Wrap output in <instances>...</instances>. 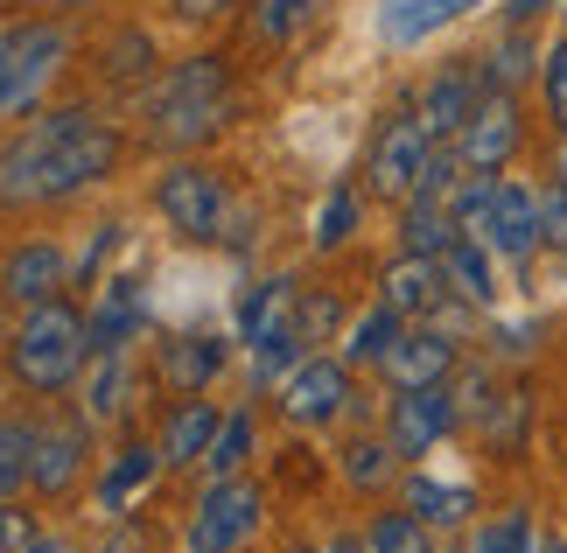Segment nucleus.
Returning <instances> with one entry per match:
<instances>
[{
    "mask_svg": "<svg viewBox=\"0 0 567 553\" xmlns=\"http://www.w3.org/2000/svg\"><path fill=\"white\" fill-rule=\"evenodd\" d=\"M126 162V134L99 105H56L0 141V211H50L113 183Z\"/></svg>",
    "mask_w": 567,
    "mask_h": 553,
    "instance_id": "obj_1",
    "label": "nucleus"
},
{
    "mask_svg": "<svg viewBox=\"0 0 567 553\" xmlns=\"http://www.w3.org/2000/svg\"><path fill=\"white\" fill-rule=\"evenodd\" d=\"M141 120H147V141L155 147H176V154L204 147L210 134L231 126V63L217 50L168 63L155 78V92H147V105H141Z\"/></svg>",
    "mask_w": 567,
    "mask_h": 553,
    "instance_id": "obj_2",
    "label": "nucleus"
},
{
    "mask_svg": "<svg viewBox=\"0 0 567 553\" xmlns=\"http://www.w3.org/2000/svg\"><path fill=\"white\" fill-rule=\"evenodd\" d=\"M84 365H92V316H78L71 301L29 308L8 337V379L35 400H56V392H78Z\"/></svg>",
    "mask_w": 567,
    "mask_h": 553,
    "instance_id": "obj_3",
    "label": "nucleus"
},
{
    "mask_svg": "<svg viewBox=\"0 0 567 553\" xmlns=\"http://www.w3.org/2000/svg\"><path fill=\"white\" fill-rule=\"evenodd\" d=\"M155 211H162V225L189 238V246H231V225H238V196L225 183V168H210V162H196V154H183V162H168L155 175Z\"/></svg>",
    "mask_w": 567,
    "mask_h": 553,
    "instance_id": "obj_4",
    "label": "nucleus"
},
{
    "mask_svg": "<svg viewBox=\"0 0 567 553\" xmlns=\"http://www.w3.org/2000/svg\"><path fill=\"white\" fill-rule=\"evenodd\" d=\"M71 57V29L63 21H14L0 29V126L29 120Z\"/></svg>",
    "mask_w": 567,
    "mask_h": 553,
    "instance_id": "obj_5",
    "label": "nucleus"
},
{
    "mask_svg": "<svg viewBox=\"0 0 567 553\" xmlns=\"http://www.w3.org/2000/svg\"><path fill=\"white\" fill-rule=\"evenodd\" d=\"M358 365L343 358V350H309L288 379H280V420L301 434H322V428H337L343 413H351L358 400Z\"/></svg>",
    "mask_w": 567,
    "mask_h": 553,
    "instance_id": "obj_6",
    "label": "nucleus"
},
{
    "mask_svg": "<svg viewBox=\"0 0 567 553\" xmlns=\"http://www.w3.org/2000/svg\"><path fill=\"white\" fill-rule=\"evenodd\" d=\"M267 525V491L252 477H210L189 512V553H238Z\"/></svg>",
    "mask_w": 567,
    "mask_h": 553,
    "instance_id": "obj_7",
    "label": "nucleus"
},
{
    "mask_svg": "<svg viewBox=\"0 0 567 553\" xmlns=\"http://www.w3.org/2000/svg\"><path fill=\"white\" fill-rule=\"evenodd\" d=\"M92 441L99 428L84 420V407H63V413H35V455H29V491L63 504L92 470Z\"/></svg>",
    "mask_w": 567,
    "mask_h": 553,
    "instance_id": "obj_8",
    "label": "nucleus"
},
{
    "mask_svg": "<svg viewBox=\"0 0 567 553\" xmlns=\"http://www.w3.org/2000/svg\"><path fill=\"white\" fill-rule=\"evenodd\" d=\"M434 141L421 113H392L379 134H372V154H364V190L385 196V204H413L421 196V175L434 162Z\"/></svg>",
    "mask_w": 567,
    "mask_h": 553,
    "instance_id": "obj_9",
    "label": "nucleus"
},
{
    "mask_svg": "<svg viewBox=\"0 0 567 553\" xmlns=\"http://www.w3.org/2000/svg\"><path fill=\"white\" fill-rule=\"evenodd\" d=\"M71 253L56 246V238H14L8 253H0V301L8 308H50L63 301V287H71Z\"/></svg>",
    "mask_w": 567,
    "mask_h": 553,
    "instance_id": "obj_10",
    "label": "nucleus"
},
{
    "mask_svg": "<svg viewBox=\"0 0 567 553\" xmlns=\"http://www.w3.org/2000/svg\"><path fill=\"white\" fill-rule=\"evenodd\" d=\"M463 428V407H455L449 386H421V392H392L385 407V441L400 449V462H421L434 455L442 441Z\"/></svg>",
    "mask_w": 567,
    "mask_h": 553,
    "instance_id": "obj_11",
    "label": "nucleus"
},
{
    "mask_svg": "<svg viewBox=\"0 0 567 553\" xmlns=\"http://www.w3.org/2000/svg\"><path fill=\"white\" fill-rule=\"evenodd\" d=\"M518 141H526V120H518V99L512 92H484V105L470 113V126L455 134V162H463L470 175H505V162L518 154Z\"/></svg>",
    "mask_w": 567,
    "mask_h": 553,
    "instance_id": "obj_12",
    "label": "nucleus"
},
{
    "mask_svg": "<svg viewBox=\"0 0 567 553\" xmlns=\"http://www.w3.org/2000/svg\"><path fill=\"white\" fill-rule=\"evenodd\" d=\"M162 470H168V455H162V441H147V434H126L113 455L99 462V483H92V504L105 519H126L134 504L162 483Z\"/></svg>",
    "mask_w": 567,
    "mask_h": 553,
    "instance_id": "obj_13",
    "label": "nucleus"
},
{
    "mask_svg": "<svg viewBox=\"0 0 567 553\" xmlns=\"http://www.w3.org/2000/svg\"><path fill=\"white\" fill-rule=\"evenodd\" d=\"M231 371V344L204 337V329H176V337L155 344V379L168 400H189V392H210Z\"/></svg>",
    "mask_w": 567,
    "mask_h": 553,
    "instance_id": "obj_14",
    "label": "nucleus"
},
{
    "mask_svg": "<svg viewBox=\"0 0 567 553\" xmlns=\"http://www.w3.org/2000/svg\"><path fill=\"white\" fill-rule=\"evenodd\" d=\"M455 365H463V344H455L449 329L421 322V329H406V337L392 344V358L379 365V379H385L392 392H421V386H449Z\"/></svg>",
    "mask_w": 567,
    "mask_h": 553,
    "instance_id": "obj_15",
    "label": "nucleus"
},
{
    "mask_svg": "<svg viewBox=\"0 0 567 553\" xmlns=\"http://www.w3.org/2000/svg\"><path fill=\"white\" fill-rule=\"evenodd\" d=\"M484 246L505 253V259H518V267H526V259L547 246V217H539V190H533V183H512V175H497Z\"/></svg>",
    "mask_w": 567,
    "mask_h": 553,
    "instance_id": "obj_16",
    "label": "nucleus"
},
{
    "mask_svg": "<svg viewBox=\"0 0 567 553\" xmlns=\"http://www.w3.org/2000/svg\"><path fill=\"white\" fill-rule=\"evenodd\" d=\"M379 301H392L406 322H434V316L455 301V287H449V274H442V259L400 253V259H385V274H379Z\"/></svg>",
    "mask_w": 567,
    "mask_h": 553,
    "instance_id": "obj_17",
    "label": "nucleus"
},
{
    "mask_svg": "<svg viewBox=\"0 0 567 553\" xmlns=\"http://www.w3.org/2000/svg\"><path fill=\"white\" fill-rule=\"evenodd\" d=\"M484 92H491L484 71H470V63H442V71L421 84V105H413V113H421V120H427V134L449 147V141L470 126V113L484 105Z\"/></svg>",
    "mask_w": 567,
    "mask_h": 553,
    "instance_id": "obj_18",
    "label": "nucleus"
},
{
    "mask_svg": "<svg viewBox=\"0 0 567 553\" xmlns=\"http://www.w3.org/2000/svg\"><path fill=\"white\" fill-rule=\"evenodd\" d=\"M225 413L231 407H217L210 392H189V400H176L168 407V420H162V455H168V470H204V455H210V441H217V428H225Z\"/></svg>",
    "mask_w": 567,
    "mask_h": 553,
    "instance_id": "obj_19",
    "label": "nucleus"
},
{
    "mask_svg": "<svg viewBox=\"0 0 567 553\" xmlns=\"http://www.w3.org/2000/svg\"><path fill=\"white\" fill-rule=\"evenodd\" d=\"M71 407H84L92 428H120L126 407H134V358H126V350H92V365H84Z\"/></svg>",
    "mask_w": 567,
    "mask_h": 553,
    "instance_id": "obj_20",
    "label": "nucleus"
},
{
    "mask_svg": "<svg viewBox=\"0 0 567 553\" xmlns=\"http://www.w3.org/2000/svg\"><path fill=\"white\" fill-rule=\"evenodd\" d=\"M92 350H126L147 329V295H141V280L134 274H113V280H99V295H92Z\"/></svg>",
    "mask_w": 567,
    "mask_h": 553,
    "instance_id": "obj_21",
    "label": "nucleus"
},
{
    "mask_svg": "<svg viewBox=\"0 0 567 553\" xmlns=\"http://www.w3.org/2000/svg\"><path fill=\"white\" fill-rule=\"evenodd\" d=\"M400 498H406L413 519L434 525V533H463L470 512H476V491H470V483H442V477H427V470H413Z\"/></svg>",
    "mask_w": 567,
    "mask_h": 553,
    "instance_id": "obj_22",
    "label": "nucleus"
},
{
    "mask_svg": "<svg viewBox=\"0 0 567 553\" xmlns=\"http://www.w3.org/2000/svg\"><path fill=\"white\" fill-rule=\"evenodd\" d=\"M406 329H413V322H406L392 301H372L364 316H351V329H343V358H351L358 371H379V365L392 358V344L406 337Z\"/></svg>",
    "mask_w": 567,
    "mask_h": 553,
    "instance_id": "obj_23",
    "label": "nucleus"
},
{
    "mask_svg": "<svg viewBox=\"0 0 567 553\" xmlns=\"http://www.w3.org/2000/svg\"><path fill=\"white\" fill-rule=\"evenodd\" d=\"M455 238H463V225L449 217V204H434V196H413V204H400V253L442 259Z\"/></svg>",
    "mask_w": 567,
    "mask_h": 553,
    "instance_id": "obj_24",
    "label": "nucleus"
},
{
    "mask_svg": "<svg viewBox=\"0 0 567 553\" xmlns=\"http://www.w3.org/2000/svg\"><path fill=\"white\" fill-rule=\"evenodd\" d=\"M442 274H449V287H455V301H470V308H491L497 301V274H491V246L484 238H455V246L442 253Z\"/></svg>",
    "mask_w": 567,
    "mask_h": 553,
    "instance_id": "obj_25",
    "label": "nucleus"
},
{
    "mask_svg": "<svg viewBox=\"0 0 567 553\" xmlns=\"http://www.w3.org/2000/svg\"><path fill=\"white\" fill-rule=\"evenodd\" d=\"M337 477L351 483V491H385V483L400 477V449H392L385 434H351L337 449Z\"/></svg>",
    "mask_w": 567,
    "mask_h": 553,
    "instance_id": "obj_26",
    "label": "nucleus"
},
{
    "mask_svg": "<svg viewBox=\"0 0 567 553\" xmlns=\"http://www.w3.org/2000/svg\"><path fill=\"white\" fill-rule=\"evenodd\" d=\"M252 455H259V413L252 407H231L225 428H217V441H210V455H204V470L210 477H246Z\"/></svg>",
    "mask_w": 567,
    "mask_h": 553,
    "instance_id": "obj_27",
    "label": "nucleus"
},
{
    "mask_svg": "<svg viewBox=\"0 0 567 553\" xmlns=\"http://www.w3.org/2000/svg\"><path fill=\"white\" fill-rule=\"evenodd\" d=\"M364 553H442V546H434V525L413 519L400 504V512H372V519H364Z\"/></svg>",
    "mask_w": 567,
    "mask_h": 553,
    "instance_id": "obj_28",
    "label": "nucleus"
},
{
    "mask_svg": "<svg viewBox=\"0 0 567 553\" xmlns=\"http://www.w3.org/2000/svg\"><path fill=\"white\" fill-rule=\"evenodd\" d=\"M358 232H364V196L351 183H337L322 196V211H316V253H343Z\"/></svg>",
    "mask_w": 567,
    "mask_h": 553,
    "instance_id": "obj_29",
    "label": "nucleus"
},
{
    "mask_svg": "<svg viewBox=\"0 0 567 553\" xmlns=\"http://www.w3.org/2000/svg\"><path fill=\"white\" fill-rule=\"evenodd\" d=\"M29 455H35V420L0 413V498L29 491Z\"/></svg>",
    "mask_w": 567,
    "mask_h": 553,
    "instance_id": "obj_30",
    "label": "nucleus"
},
{
    "mask_svg": "<svg viewBox=\"0 0 567 553\" xmlns=\"http://www.w3.org/2000/svg\"><path fill=\"white\" fill-rule=\"evenodd\" d=\"M463 14V0H392L385 8V35L392 42H421L427 29H442V21Z\"/></svg>",
    "mask_w": 567,
    "mask_h": 553,
    "instance_id": "obj_31",
    "label": "nucleus"
},
{
    "mask_svg": "<svg viewBox=\"0 0 567 553\" xmlns=\"http://www.w3.org/2000/svg\"><path fill=\"white\" fill-rule=\"evenodd\" d=\"M470 553H539V525L526 512H497L470 533Z\"/></svg>",
    "mask_w": 567,
    "mask_h": 553,
    "instance_id": "obj_32",
    "label": "nucleus"
},
{
    "mask_svg": "<svg viewBox=\"0 0 567 553\" xmlns=\"http://www.w3.org/2000/svg\"><path fill=\"white\" fill-rule=\"evenodd\" d=\"M105 78H120V84H147V78H155V42H147L141 29H120L113 42H105Z\"/></svg>",
    "mask_w": 567,
    "mask_h": 553,
    "instance_id": "obj_33",
    "label": "nucleus"
},
{
    "mask_svg": "<svg viewBox=\"0 0 567 553\" xmlns=\"http://www.w3.org/2000/svg\"><path fill=\"white\" fill-rule=\"evenodd\" d=\"M301 29H309V0H252V35L267 42V50L295 42Z\"/></svg>",
    "mask_w": 567,
    "mask_h": 553,
    "instance_id": "obj_34",
    "label": "nucleus"
},
{
    "mask_svg": "<svg viewBox=\"0 0 567 553\" xmlns=\"http://www.w3.org/2000/svg\"><path fill=\"white\" fill-rule=\"evenodd\" d=\"M526 63H533V42H526V29H512V35L491 50V63H476V71H484L491 92H512V84L526 78Z\"/></svg>",
    "mask_w": 567,
    "mask_h": 553,
    "instance_id": "obj_35",
    "label": "nucleus"
},
{
    "mask_svg": "<svg viewBox=\"0 0 567 553\" xmlns=\"http://www.w3.org/2000/svg\"><path fill=\"white\" fill-rule=\"evenodd\" d=\"M539 92H547V120H554V134H567V35L554 42L547 57H539Z\"/></svg>",
    "mask_w": 567,
    "mask_h": 553,
    "instance_id": "obj_36",
    "label": "nucleus"
},
{
    "mask_svg": "<svg viewBox=\"0 0 567 553\" xmlns=\"http://www.w3.org/2000/svg\"><path fill=\"white\" fill-rule=\"evenodd\" d=\"M337 316H343V308H337V295H330V287H316V295H301V337H309V350H316V344H330Z\"/></svg>",
    "mask_w": 567,
    "mask_h": 553,
    "instance_id": "obj_37",
    "label": "nucleus"
},
{
    "mask_svg": "<svg viewBox=\"0 0 567 553\" xmlns=\"http://www.w3.org/2000/svg\"><path fill=\"white\" fill-rule=\"evenodd\" d=\"M35 533H42V525H35L29 504H21V498H0V553H21Z\"/></svg>",
    "mask_w": 567,
    "mask_h": 553,
    "instance_id": "obj_38",
    "label": "nucleus"
},
{
    "mask_svg": "<svg viewBox=\"0 0 567 553\" xmlns=\"http://www.w3.org/2000/svg\"><path fill=\"white\" fill-rule=\"evenodd\" d=\"M539 217H547V246L567 253V183H547V190H539Z\"/></svg>",
    "mask_w": 567,
    "mask_h": 553,
    "instance_id": "obj_39",
    "label": "nucleus"
},
{
    "mask_svg": "<svg viewBox=\"0 0 567 553\" xmlns=\"http://www.w3.org/2000/svg\"><path fill=\"white\" fill-rule=\"evenodd\" d=\"M183 21H204V14H225V8H238V0H168Z\"/></svg>",
    "mask_w": 567,
    "mask_h": 553,
    "instance_id": "obj_40",
    "label": "nucleus"
},
{
    "mask_svg": "<svg viewBox=\"0 0 567 553\" xmlns=\"http://www.w3.org/2000/svg\"><path fill=\"white\" fill-rule=\"evenodd\" d=\"M21 553H78V546H71V540H63V533H35V540H29V546H21Z\"/></svg>",
    "mask_w": 567,
    "mask_h": 553,
    "instance_id": "obj_41",
    "label": "nucleus"
},
{
    "mask_svg": "<svg viewBox=\"0 0 567 553\" xmlns=\"http://www.w3.org/2000/svg\"><path fill=\"white\" fill-rule=\"evenodd\" d=\"M547 8H554V0H512V29H526V21L547 14Z\"/></svg>",
    "mask_w": 567,
    "mask_h": 553,
    "instance_id": "obj_42",
    "label": "nucleus"
},
{
    "mask_svg": "<svg viewBox=\"0 0 567 553\" xmlns=\"http://www.w3.org/2000/svg\"><path fill=\"white\" fill-rule=\"evenodd\" d=\"M539 553H567V533H539Z\"/></svg>",
    "mask_w": 567,
    "mask_h": 553,
    "instance_id": "obj_43",
    "label": "nucleus"
},
{
    "mask_svg": "<svg viewBox=\"0 0 567 553\" xmlns=\"http://www.w3.org/2000/svg\"><path fill=\"white\" fill-rule=\"evenodd\" d=\"M554 168H560V183H567V134H560V154H554Z\"/></svg>",
    "mask_w": 567,
    "mask_h": 553,
    "instance_id": "obj_44",
    "label": "nucleus"
}]
</instances>
